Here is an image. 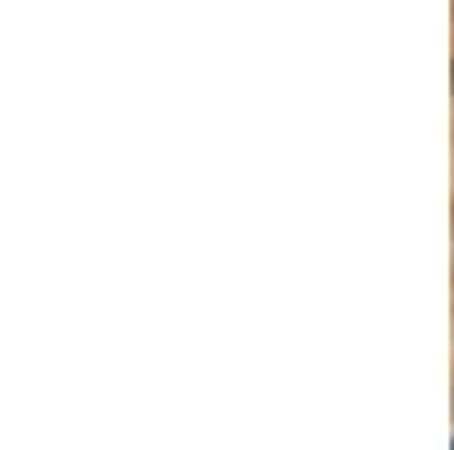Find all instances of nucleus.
Listing matches in <instances>:
<instances>
[{
  "mask_svg": "<svg viewBox=\"0 0 454 450\" xmlns=\"http://www.w3.org/2000/svg\"><path fill=\"white\" fill-rule=\"evenodd\" d=\"M450 450H454V446H450Z\"/></svg>",
  "mask_w": 454,
  "mask_h": 450,
  "instance_id": "1",
  "label": "nucleus"
}]
</instances>
